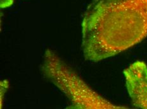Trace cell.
<instances>
[{
	"mask_svg": "<svg viewBox=\"0 0 147 109\" xmlns=\"http://www.w3.org/2000/svg\"><path fill=\"white\" fill-rule=\"evenodd\" d=\"M127 88L134 105L147 108V67L145 63L137 61L125 69Z\"/></svg>",
	"mask_w": 147,
	"mask_h": 109,
	"instance_id": "3",
	"label": "cell"
},
{
	"mask_svg": "<svg viewBox=\"0 0 147 109\" xmlns=\"http://www.w3.org/2000/svg\"><path fill=\"white\" fill-rule=\"evenodd\" d=\"M82 32L86 59L115 56L147 35V0H94L84 14Z\"/></svg>",
	"mask_w": 147,
	"mask_h": 109,
	"instance_id": "1",
	"label": "cell"
},
{
	"mask_svg": "<svg viewBox=\"0 0 147 109\" xmlns=\"http://www.w3.org/2000/svg\"><path fill=\"white\" fill-rule=\"evenodd\" d=\"M15 0H1L0 1V5H1V8H6L13 3Z\"/></svg>",
	"mask_w": 147,
	"mask_h": 109,
	"instance_id": "4",
	"label": "cell"
},
{
	"mask_svg": "<svg viewBox=\"0 0 147 109\" xmlns=\"http://www.w3.org/2000/svg\"><path fill=\"white\" fill-rule=\"evenodd\" d=\"M42 70L45 76L69 98L75 108H119L92 90L52 51L45 53Z\"/></svg>",
	"mask_w": 147,
	"mask_h": 109,
	"instance_id": "2",
	"label": "cell"
}]
</instances>
